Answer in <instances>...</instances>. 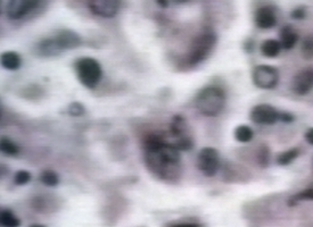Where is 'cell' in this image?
Returning <instances> with one entry per match:
<instances>
[{"label": "cell", "instance_id": "cb8c5ba5", "mask_svg": "<svg viewBox=\"0 0 313 227\" xmlns=\"http://www.w3.org/2000/svg\"><path fill=\"white\" fill-rule=\"evenodd\" d=\"M40 181L47 186H56L59 183V177L54 170H43L40 175Z\"/></svg>", "mask_w": 313, "mask_h": 227}, {"label": "cell", "instance_id": "484cf974", "mask_svg": "<svg viewBox=\"0 0 313 227\" xmlns=\"http://www.w3.org/2000/svg\"><path fill=\"white\" fill-rule=\"evenodd\" d=\"M67 112L68 115H71L73 117H80L85 115L86 108L81 102H72L71 104H68Z\"/></svg>", "mask_w": 313, "mask_h": 227}, {"label": "cell", "instance_id": "8fae6325", "mask_svg": "<svg viewBox=\"0 0 313 227\" xmlns=\"http://www.w3.org/2000/svg\"><path fill=\"white\" fill-rule=\"evenodd\" d=\"M56 45L60 50H71L81 45V38L71 30H62L54 38Z\"/></svg>", "mask_w": 313, "mask_h": 227}, {"label": "cell", "instance_id": "44dd1931", "mask_svg": "<svg viewBox=\"0 0 313 227\" xmlns=\"http://www.w3.org/2000/svg\"><path fill=\"white\" fill-rule=\"evenodd\" d=\"M298 154H299V151L298 149H296V148H293V149L281 152V154L277 157V164L280 166L289 165L292 161H294L297 158Z\"/></svg>", "mask_w": 313, "mask_h": 227}, {"label": "cell", "instance_id": "2e32d148", "mask_svg": "<svg viewBox=\"0 0 313 227\" xmlns=\"http://www.w3.org/2000/svg\"><path fill=\"white\" fill-rule=\"evenodd\" d=\"M37 50L39 52V55L43 56V57L56 56L57 54H59V51H60L57 45H56L54 39H46V40H42L39 42Z\"/></svg>", "mask_w": 313, "mask_h": 227}, {"label": "cell", "instance_id": "52a82bcc", "mask_svg": "<svg viewBox=\"0 0 313 227\" xmlns=\"http://www.w3.org/2000/svg\"><path fill=\"white\" fill-rule=\"evenodd\" d=\"M279 115L280 113L277 111L275 107L270 106V104L262 103L253 107L250 113V119L256 124L271 125L275 124L279 120Z\"/></svg>", "mask_w": 313, "mask_h": 227}, {"label": "cell", "instance_id": "7402d4cb", "mask_svg": "<svg viewBox=\"0 0 313 227\" xmlns=\"http://www.w3.org/2000/svg\"><path fill=\"white\" fill-rule=\"evenodd\" d=\"M301 55L306 60L313 58V34L306 36L303 39L301 46Z\"/></svg>", "mask_w": 313, "mask_h": 227}, {"label": "cell", "instance_id": "7c38bea8", "mask_svg": "<svg viewBox=\"0 0 313 227\" xmlns=\"http://www.w3.org/2000/svg\"><path fill=\"white\" fill-rule=\"evenodd\" d=\"M254 22L255 25L258 26L259 29L262 30L272 29L273 26H276L277 24V17L275 14V11H273L270 6H264L259 8V10L255 12Z\"/></svg>", "mask_w": 313, "mask_h": 227}, {"label": "cell", "instance_id": "d6986e66", "mask_svg": "<svg viewBox=\"0 0 313 227\" xmlns=\"http://www.w3.org/2000/svg\"><path fill=\"white\" fill-rule=\"evenodd\" d=\"M233 135L234 139H236L238 142L246 143L250 142L251 140L253 139V130L247 125H239L238 128H236V130H234Z\"/></svg>", "mask_w": 313, "mask_h": 227}, {"label": "cell", "instance_id": "3957f363", "mask_svg": "<svg viewBox=\"0 0 313 227\" xmlns=\"http://www.w3.org/2000/svg\"><path fill=\"white\" fill-rule=\"evenodd\" d=\"M215 42L216 37L213 31H205L199 34L189 48V52L186 58L187 65L189 67H194L203 62L204 59H206L213 48H214Z\"/></svg>", "mask_w": 313, "mask_h": 227}, {"label": "cell", "instance_id": "e0dca14e", "mask_svg": "<svg viewBox=\"0 0 313 227\" xmlns=\"http://www.w3.org/2000/svg\"><path fill=\"white\" fill-rule=\"evenodd\" d=\"M282 49L279 41L273 40V39H269V40L263 41L261 45V52L263 56L268 57V58H275L279 55L280 50Z\"/></svg>", "mask_w": 313, "mask_h": 227}, {"label": "cell", "instance_id": "277c9868", "mask_svg": "<svg viewBox=\"0 0 313 227\" xmlns=\"http://www.w3.org/2000/svg\"><path fill=\"white\" fill-rule=\"evenodd\" d=\"M74 68L77 80L86 88L94 89L102 80L103 69L101 64L91 57L77 59L74 64Z\"/></svg>", "mask_w": 313, "mask_h": 227}, {"label": "cell", "instance_id": "4fadbf2b", "mask_svg": "<svg viewBox=\"0 0 313 227\" xmlns=\"http://www.w3.org/2000/svg\"><path fill=\"white\" fill-rule=\"evenodd\" d=\"M170 130L173 137L177 139L176 143L186 141V140H193V137H191V134L189 132L188 123H187V121L180 115H176L173 117L170 124ZM176 143H173V145H176Z\"/></svg>", "mask_w": 313, "mask_h": 227}, {"label": "cell", "instance_id": "7a4b0ae2", "mask_svg": "<svg viewBox=\"0 0 313 227\" xmlns=\"http://www.w3.org/2000/svg\"><path fill=\"white\" fill-rule=\"evenodd\" d=\"M225 103L224 91L219 86H205L195 99V106L202 115L206 117L218 116Z\"/></svg>", "mask_w": 313, "mask_h": 227}, {"label": "cell", "instance_id": "8992f818", "mask_svg": "<svg viewBox=\"0 0 313 227\" xmlns=\"http://www.w3.org/2000/svg\"><path fill=\"white\" fill-rule=\"evenodd\" d=\"M252 80L260 89H273L279 81V74L277 69L270 65H259L253 69Z\"/></svg>", "mask_w": 313, "mask_h": 227}, {"label": "cell", "instance_id": "f546056e", "mask_svg": "<svg viewBox=\"0 0 313 227\" xmlns=\"http://www.w3.org/2000/svg\"><path fill=\"white\" fill-rule=\"evenodd\" d=\"M170 227H201L196 222H178V224H173Z\"/></svg>", "mask_w": 313, "mask_h": 227}, {"label": "cell", "instance_id": "4dcf8cb0", "mask_svg": "<svg viewBox=\"0 0 313 227\" xmlns=\"http://www.w3.org/2000/svg\"><path fill=\"white\" fill-rule=\"evenodd\" d=\"M305 140L307 143H310L311 146H313V128L308 129L305 132Z\"/></svg>", "mask_w": 313, "mask_h": 227}, {"label": "cell", "instance_id": "836d02e7", "mask_svg": "<svg viewBox=\"0 0 313 227\" xmlns=\"http://www.w3.org/2000/svg\"><path fill=\"white\" fill-rule=\"evenodd\" d=\"M30 227H46V226H43V225H39V224H34V225L30 226Z\"/></svg>", "mask_w": 313, "mask_h": 227}, {"label": "cell", "instance_id": "83f0119b", "mask_svg": "<svg viewBox=\"0 0 313 227\" xmlns=\"http://www.w3.org/2000/svg\"><path fill=\"white\" fill-rule=\"evenodd\" d=\"M292 17L294 20L304 19V17H305V11H304V8L298 7V8H296V10H294L292 12Z\"/></svg>", "mask_w": 313, "mask_h": 227}, {"label": "cell", "instance_id": "1f68e13d", "mask_svg": "<svg viewBox=\"0 0 313 227\" xmlns=\"http://www.w3.org/2000/svg\"><path fill=\"white\" fill-rule=\"evenodd\" d=\"M158 4H159V6L163 7V8L169 7V5H170V3H169V2H163V0H159Z\"/></svg>", "mask_w": 313, "mask_h": 227}, {"label": "cell", "instance_id": "603a6c76", "mask_svg": "<svg viewBox=\"0 0 313 227\" xmlns=\"http://www.w3.org/2000/svg\"><path fill=\"white\" fill-rule=\"evenodd\" d=\"M256 160H258L259 166H261L262 168H266L269 165V161H270V150H269L268 146L262 145L259 148L258 152H256Z\"/></svg>", "mask_w": 313, "mask_h": 227}, {"label": "cell", "instance_id": "d6a6232c", "mask_svg": "<svg viewBox=\"0 0 313 227\" xmlns=\"http://www.w3.org/2000/svg\"><path fill=\"white\" fill-rule=\"evenodd\" d=\"M245 43H246V45H247V43H251V45H252V43H253V41H252V40H249V41H246ZM245 49H246V51L251 52V51H252V49H253V47H252V46H250V47H246V46H245Z\"/></svg>", "mask_w": 313, "mask_h": 227}, {"label": "cell", "instance_id": "9c48e42d", "mask_svg": "<svg viewBox=\"0 0 313 227\" xmlns=\"http://www.w3.org/2000/svg\"><path fill=\"white\" fill-rule=\"evenodd\" d=\"M120 5L121 3L116 0H93L88 3V8L94 15L111 19L117 14Z\"/></svg>", "mask_w": 313, "mask_h": 227}, {"label": "cell", "instance_id": "6da1fadb", "mask_svg": "<svg viewBox=\"0 0 313 227\" xmlns=\"http://www.w3.org/2000/svg\"><path fill=\"white\" fill-rule=\"evenodd\" d=\"M145 161L154 175L168 180L175 176L177 169L179 168L180 152L172 143L163 142L153 149L145 150Z\"/></svg>", "mask_w": 313, "mask_h": 227}, {"label": "cell", "instance_id": "ba28073f", "mask_svg": "<svg viewBox=\"0 0 313 227\" xmlns=\"http://www.w3.org/2000/svg\"><path fill=\"white\" fill-rule=\"evenodd\" d=\"M40 2H30V0H14L10 2V5L7 6V16L10 20L17 21L23 19V17L37 10L40 6Z\"/></svg>", "mask_w": 313, "mask_h": 227}, {"label": "cell", "instance_id": "30bf717a", "mask_svg": "<svg viewBox=\"0 0 313 227\" xmlns=\"http://www.w3.org/2000/svg\"><path fill=\"white\" fill-rule=\"evenodd\" d=\"M313 89V68L299 71L292 81V90L298 95H305Z\"/></svg>", "mask_w": 313, "mask_h": 227}, {"label": "cell", "instance_id": "9a60e30c", "mask_svg": "<svg viewBox=\"0 0 313 227\" xmlns=\"http://www.w3.org/2000/svg\"><path fill=\"white\" fill-rule=\"evenodd\" d=\"M22 60L20 55L14 51H7L2 56V65L8 71H16L21 67Z\"/></svg>", "mask_w": 313, "mask_h": 227}, {"label": "cell", "instance_id": "5bb4252c", "mask_svg": "<svg viewBox=\"0 0 313 227\" xmlns=\"http://www.w3.org/2000/svg\"><path fill=\"white\" fill-rule=\"evenodd\" d=\"M279 38H280L279 42L281 45V48L286 50L292 49V48L296 45V42L298 41L297 32L289 25L284 26V28L280 30Z\"/></svg>", "mask_w": 313, "mask_h": 227}, {"label": "cell", "instance_id": "4316f807", "mask_svg": "<svg viewBox=\"0 0 313 227\" xmlns=\"http://www.w3.org/2000/svg\"><path fill=\"white\" fill-rule=\"evenodd\" d=\"M31 180V174L28 170H19L14 176V183L16 185H25Z\"/></svg>", "mask_w": 313, "mask_h": 227}, {"label": "cell", "instance_id": "ffe728a7", "mask_svg": "<svg viewBox=\"0 0 313 227\" xmlns=\"http://www.w3.org/2000/svg\"><path fill=\"white\" fill-rule=\"evenodd\" d=\"M0 149H2L3 154H5L7 156H16L20 152L19 147H17L16 143L10 138L2 139V141H0Z\"/></svg>", "mask_w": 313, "mask_h": 227}, {"label": "cell", "instance_id": "5b68a950", "mask_svg": "<svg viewBox=\"0 0 313 227\" xmlns=\"http://www.w3.org/2000/svg\"><path fill=\"white\" fill-rule=\"evenodd\" d=\"M220 165V157L214 148L205 147L199 151L197 156V168L204 176L213 177L218 172Z\"/></svg>", "mask_w": 313, "mask_h": 227}, {"label": "cell", "instance_id": "ac0fdd59", "mask_svg": "<svg viewBox=\"0 0 313 227\" xmlns=\"http://www.w3.org/2000/svg\"><path fill=\"white\" fill-rule=\"evenodd\" d=\"M0 224L3 227H20L21 220L10 209H4L0 212Z\"/></svg>", "mask_w": 313, "mask_h": 227}, {"label": "cell", "instance_id": "f1b7e54d", "mask_svg": "<svg viewBox=\"0 0 313 227\" xmlns=\"http://www.w3.org/2000/svg\"><path fill=\"white\" fill-rule=\"evenodd\" d=\"M279 120H281L284 123H290V122L294 121V116L289 112H280Z\"/></svg>", "mask_w": 313, "mask_h": 227}, {"label": "cell", "instance_id": "d4e9b609", "mask_svg": "<svg viewBox=\"0 0 313 227\" xmlns=\"http://www.w3.org/2000/svg\"><path fill=\"white\" fill-rule=\"evenodd\" d=\"M302 200H313V190H304L303 192H299V193L293 195L289 200V206H295L297 202L302 201Z\"/></svg>", "mask_w": 313, "mask_h": 227}]
</instances>
